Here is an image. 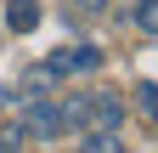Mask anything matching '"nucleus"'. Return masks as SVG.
Segmentation results:
<instances>
[{
	"mask_svg": "<svg viewBox=\"0 0 158 153\" xmlns=\"http://www.w3.org/2000/svg\"><path fill=\"white\" fill-rule=\"evenodd\" d=\"M23 130L28 136H62L68 119H62V102H51V97H28V113H23Z\"/></svg>",
	"mask_w": 158,
	"mask_h": 153,
	"instance_id": "obj_1",
	"label": "nucleus"
},
{
	"mask_svg": "<svg viewBox=\"0 0 158 153\" xmlns=\"http://www.w3.org/2000/svg\"><path fill=\"white\" fill-rule=\"evenodd\" d=\"M6 23H11L17 34H34L40 23H45V17H40V6H34V0H11V11H6Z\"/></svg>",
	"mask_w": 158,
	"mask_h": 153,
	"instance_id": "obj_2",
	"label": "nucleus"
},
{
	"mask_svg": "<svg viewBox=\"0 0 158 153\" xmlns=\"http://www.w3.org/2000/svg\"><path fill=\"white\" fill-rule=\"evenodd\" d=\"M62 68L90 74V68H102V51H96V46H73V51H62Z\"/></svg>",
	"mask_w": 158,
	"mask_h": 153,
	"instance_id": "obj_3",
	"label": "nucleus"
},
{
	"mask_svg": "<svg viewBox=\"0 0 158 153\" xmlns=\"http://www.w3.org/2000/svg\"><path fill=\"white\" fill-rule=\"evenodd\" d=\"M135 108H141V113H158V91H152V80L135 85Z\"/></svg>",
	"mask_w": 158,
	"mask_h": 153,
	"instance_id": "obj_4",
	"label": "nucleus"
},
{
	"mask_svg": "<svg viewBox=\"0 0 158 153\" xmlns=\"http://www.w3.org/2000/svg\"><path fill=\"white\" fill-rule=\"evenodd\" d=\"M158 17H152V0H135V28H152Z\"/></svg>",
	"mask_w": 158,
	"mask_h": 153,
	"instance_id": "obj_5",
	"label": "nucleus"
},
{
	"mask_svg": "<svg viewBox=\"0 0 158 153\" xmlns=\"http://www.w3.org/2000/svg\"><path fill=\"white\" fill-rule=\"evenodd\" d=\"M73 6H107V0H73Z\"/></svg>",
	"mask_w": 158,
	"mask_h": 153,
	"instance_id": "obj_6",
	"label": "nucleus"
}]
</instances>
